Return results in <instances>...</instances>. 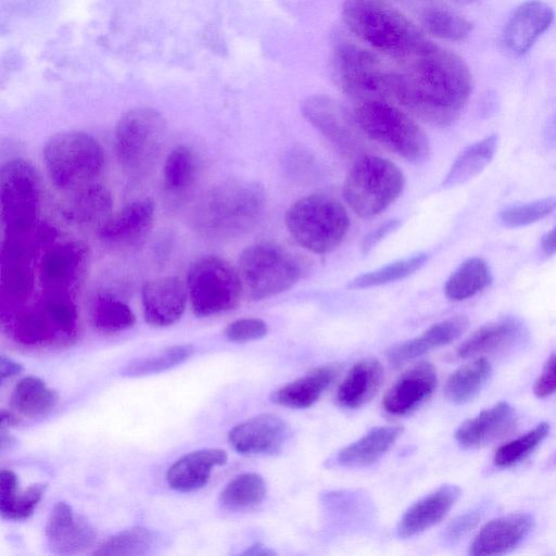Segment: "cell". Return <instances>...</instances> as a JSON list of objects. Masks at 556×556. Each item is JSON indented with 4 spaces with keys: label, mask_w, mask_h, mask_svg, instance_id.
Listing matches in <instances>:
<instances>
[{
    "label": "cell",
    "mask_w": 556,
    "mask_h": 556,
    "mask_svg": "<svg viewBox=\"0 0 556 556\" xmlns=\"http://www.w3.org/2000/svg\"><path fill=\"white\" fill-rule=\"evenodd\" d=\"M395 65L394 103L433 126L457 121L472 90L469 67L459 55L434 43Z\"/></svg>",
    "instance_id": "6da1fadb"
},
{
    "label": "cell",
    "mask_w": 556,
    "mask_h": 556,
    "mask_svg": "<svg viewBox=\"0 0 556 556\" xmlns=\"http://www.w3.org/2000/svg\"><path fill=\"white\" fill-rule=\"evenodd\" d=\"M342 16L354 35L395 61L408 60L434 46L424 29L386 0H344Z\"/></svg>",
    "instance_id": "7a4b0ae2"
},
{
    "label": "cell",
    "mask_w": 556,
    "mask_h": 556,
    "mask_svg": "<svg viewBox=\"0 0 556 556\" xmlns=\"http://www.w3.org/2000/svg\"><path fill=\"white\" fill-rule=\"evenodd\" d=\"M266 205L263 187L254 181L231 179L213 187L195 212L200 231L215 239H231L252 230Z\"/></svg>",
    "instance_id": "3957f363"
},
{
    "label": "cell",
    "mask_w": 556,
    "mask_h": 556,
    "mask_svg": "<svg viewBox=\"0 0 556 556\" xmlns=\"http://www.w3.org/2000/svg\"><path fill=\"white\" fill-rule=\"evenodd\" d=\"M381 55L354 43L337 46L330 61L334 83L361 103H394L395 65Z\"/></svg>",
    "instance_id": "277c9868"
},
{
    "label": "cell",
    "mask_w": 556,
    "mask_h": 556,
    "mask_svg": "<svg viewBox=\"0 0 556 556\" xmlns=\"http://www.w3.org/2000/svg\"><path fill=\"white\" fill-rule=\"evenodd\" d=\"M285 223L293 239L316 254L333 251L350 227L344 206L337 199L319 193L296 200L286 212Z\"/></svg>",
    "instance_id": "5b68a950"
},
{
    "label": "cell",
    "mask_w": 556,
    "mask_h": 556,
    "mask_svg": "<svg viewBox=\"0 0 556 556\" xmlns=\"http://www.w3.org/2000/svg\"><path fill=\"white\" fill-rule=\"evenodd\" d=\"M43 161L52 184L60 190L73 191L93 182L102 170L104 153L91 135L71 130L48 140Z\"/></svg>",
    "instance_id": "8992f818"
},
{
    "label": "cell",
    "mask_w": 556,
    "mask_h": 556,
    "mask_svg": "<svg viewBox=\"0 0 556 556\" xmlns=\"http://www.w3.org/2000/svg\"><path fill=\"white\" fill-rule=\"evenodd\" d=\"M362 132L410 163L424 162L429 140L419 125L389 102H365L354 110Z\"/></svg>",
    "instance_id": "52a82bcc"
},
{
    "label": "cell",
    "mask_w": 556,
    "mask_h": 556,
    "mask_svg": "<svg viewBox=\"0 0 556 556\" xmlns=\"http://www.w3.org/2000/svg\"><path fill=\"white\" fill-rule=\"evenodd\" d=\"M404 175L391 161L363 155L350 168L343 197L359 217H372L384 211L402 192Z\"/></svg>",
    "instance_id": "ba28073f"
},
{
    "label": "cell",
    "mask_w": 556,
    "mask_h": 556,
    "mask_svg": "<svg viewBox=\"0 0 556 556\" xmlns=\"http://www.w3.org/2000/svg\"><path fill=\"white\" fill-rule=\"evenodd\" d=\"M302 271V264L296 256L274 242L248 247L238 261L242 289L254 301L290 289L301 278Z\"/></svg>",
    "instance_id": "9c48e42d"
},
{
    "label": "cell",
    "mask_w": 556,
    "mask_h": 556,
    "mask_svg": "<svg viewBox=\"0 0 556 556\" xmlns=\"http://www.w3.org/2000/svg\"><path fill=\"white\" fill-rule=\"evenodd\" d=\"M187 286L192 311L199 317L231 309L237 305L242 290L238 271L214 255L200 257L191 264Z\"/></svg>",
    "instance_id": "30bf717a"
},
{
    "label": "cell",
    "mask_w": 556,
    "mask_h": 556,
    "mask_svg": "<svg viewBox=\"0 0 556 556\" xmlns=\"http://www.w3.org/2000/svg\"><path fill=\"white\" fill-rule=\"evenodd\" d=\"M1 219L5 231L33 226L41 199L40 177L23 159L2 165L0 172Z\"/></svg>",
    "instance_id": "8fae6325"
},
{
    "label": "cell",
    "mask_w": 556,
    "mask_h": 556,
    "mask_svg": "<svg viewBox=\"0 0 556 556\" xmlns=\"http://www.w3.org/2000/svg\"><path fill=\"white\" fill-rule=\"evenodd\" d=\"M165 119L154 109L136 108L125 113L115 129L118 161L129 170H140L156 155L164 135Z\"/></svg>",
    "instance_id": "7c38bea8"
},
{
    "label": "cell",
    "mask_w": 556,
    "mask_h": 556,
    "mask_svg": "<svg viewBox=\"0 0 556 556\" xmlns=\"http://www.w3.org/2000/svg\"><path fill=\"white\" fill-rule=\"evenodd\" d=\"M301 112L323 136L346 155H357L363 148L364 134L354 112L340 101L324 94L306 98Z\"/></svg>",
    "instance_id": "4fadbf2b"
},
{
    "label": "cell",
    "mask_w": 556,
    "mask_h": 556,
    "mask_svg": "<svg viewBox=\"0 0 556 556\" xmlns=\"http://www.w3.org/2000/svg\"><path fill=\"white\" fill-rule=\"evenodd\" d=\"M25 324L40 343L71 339L77 329L78 315L71 294L46 293L23 309Z\"/></svg>",
    "instance_id": "5bb4252c"
},
{
    "label": "cell",
    "mask_w": 556,
    "mask_h": 556,
    "mask_svg": "<svg viewBox=\"0 0 556 556\" xmlns=\"http://www.w3.org/2000/svg\"><path fill=\"white\" fill-rule=\"evenodd\" d=\"M87 247L65 242L49 248L39 265V280L46 293L71 294L81 280L88 261Z\"/></svg>",
    "instance_id": "9a60e30c"
},
{
    "label": "cell",
    "mask_w": 556,
    "mask_h": 556,
    "mask_svg": "<svg viewBox=\"0 0 556 556\" xmlns=\"http://www.w3.org/2000/svg\"><path fill=\"white\" fill-rule=\"evenodd\" d=\"M288 432V424L280 416L265 413L235 426L228 440L239 454L274 455L287 441Z\"/></svg>",
    "instance_id": "2e32d148"
},
{
    "label": "cell",
    "mask_w": 556,
    "mask_h": 556,
    "mask_svg": "<svg viewBox=\"0 0 556 556\" xmlns=\"http://www.w3.org/2000/svg\"><path fill=\"white\" fill-rule=\"evenodd\" d=\"M50 551L59 555L81 553L90 547L96 538L94 528L83 517L75 515L66 502H56L45 528Z\"/></svg>",
    "instance_id": "e0dca14e"
},
{
    "label": "cell",
    "mask_w": 556,
    "mask_h": 556,
    "mask_svg": "<svg viewBox=\"0 0 556 556\" xmlns=\"http://www.w3.org/2000/svg\"><path fill=\"white\" fill-rule=\"evenodd\" d=\"M437 381V370L431 363H417L387 391L382 400L384 410L394 416L410 414L432 395Z\"/></svg>",
    "instance_id": "ac0fdd59"
},
{
    "label": "cell",
    "mask_w": 556,
    "mask_h": 556,
    "mask_svg": "<svg viewBox=\"0 0 556 556\" xmlns=\"http://www.w3.org/2000/svg\"><path fill=\"white\" fill-rule=\"evenodd\" d=\"M534 528V518L527 513H513L488 521L473 539L469 554L502 555L517 547Z\"/></svg>",
    "instance_id": "d6986e66"
},
{
    "label": "cell",
    "mask_w": 556,
    "mask_h": 556,
    "mask_svg": "<svg viewBox=\"0 0 556 556\" xmlns=\"http://www.w3.org/2000/svg\"><path fill=\"white\" fill-rule=\"evenodd\" d=\"M144 320L154 327L177 323L186 308L187 291L174 276L147 281L141 292Z\"/></svg>",
    "instance_id": "ffe728a7"
},
{
    "label": "cell",
    "mask_w": 556,
    "mask_h": 556,
    "mask_svg": "<svg viewBox=\"0 0 556 556\" xmlns=\"http://www.w3.org/2000/svg\"><path fill=\"white\" fill-rule=\"evenodd\" d=\"M516 425V410L509 403L501 401L465 420L456 429L454 438L464 448H479L504 438Z\"/></svg>",
    "instance_id": "44dd1931"
},
{
    "label": "cell",
    "mask_w": 556,
    "mask_h": 556,
    "mask_svg": "<svg viewBox=\"0 0 556 556\" xmlns=\"http://www.w3.org/2000/svg\"><path fill=\"white\" fill-rule=\"evenodd\" d=\"M554 21V11L545 2L531 0L521 3L508 18L503 40L514 55L525 54L547 30Z\"/></svg>",
    "instance_id": "7402d4cb"
},
{
    "label": "cell",
    "mask_w": 556,
    "mask_h": 556,
    "mask_svg": "<svg viewBox=\"0 0 556 556\" xmlns=\"http://www.w3.org/2000/svg\"><path fill=\"white\" fill-rule=\"evenodd\" d=\"M455 484H444L410 505L402 515L396 532L401 539L418 535L438 525L450 513L460 496Z\"/></svg>",
    "instance_id": "603a6c76"
},
{
    "label": "cell",
    "mask_w": 556,
    "mask_h": 556,
    "mask_svg": "<svg viewBox=\"0 0 556 556\" xmlns=\"http://www.w3.org/2000/svg\"><path fill=\"white\" fill-rule=\"evenodd\" d=\"M154 203L150 199L135 200L125 205L100 227V239L112 247H127L143 238L151 228Z\"/></svg>",
    "instance_id": "cb8c5ba5"
},
{
    "label": "cell",
    "mask_w": 556,
    "mask_h": 556,
    "mask_svg": "<svg viewBox=\"0 0 556 556\" xmlns=\"http://www.w3.org/2000/svg\"><path fill=\"white\" fill-rule=\"evenodd\" d=\"M227 453L217 447L190 452L167 470L166 481L170 489L191 492L203 488L210 480L213 468L227 463Z\"/></svg>",
    "instance_id": "d4e9b609"
},
{
    "label": "cell",
    "mask_w": 556,
    "mask_h": 556,
    "mask_svg": "<svg viewBox=\"0 0 556 556\" xmlns=\"http://www.w3.org/2000/svg\"><path fill=\"white\" fill-rule=\"evenodd\" d=\"M469 320L456 315L433 324L420 336L401 342L389 350V362L401 366L429 351L447 345L459 338L468 328Z\"/></svg>",
    "instance_id": "484cf974"
},
{
    "label": "cell",
    "mask_w": 556,
    "mask_h": 556,
    "mask_svg": "<svg viewBox=\"0 0 556 556\" xmlns=\"http://www.w3.org/2000/svg\"><path fill=\"white\" fill-rule=\"evenodd\" d=\"M525 333L526 329L520 320L505 317L481 326L457 348L456 353L460 358H469L500 352L516 345Z\"/></svg>",
    "instance_id": "4316f807"
},
{
    "label": "cell",
    "mask_w": 556,
    "mask_h": 556,
    "mask_svg": "<svg viewBox=\"0 0 556 556\" xmlns=\"http://www.w3.org/2000/svg\"><path fill=\"white\" fill-rule=\"evenodd\" d=\"M383 381V367L375 358L354 364L340 383L336 402L344 408L356 409L368 403Z\"/></svg>",
    "instance_id": "83f0119b"
},
{
    "label": "cell",
    "mask_w": 556,
    "mask_h": 556,
    "mask_svg": "<svg viewBox=\"0 0 556 556\" xmlns=\"http://www.w3.org/2000/svg\"><path fill=\"white\" fill-rule=\"evenodd\" d=\"M63 204L64 217L78 226H102L112 213L113 200L102 185L91 182L71 191Z\"/></svg>",
    "instance_id": "f1b7e54d"
},
{
    "label": "cell",
    "mask_w": 556,
    "mask_h": 556,
    "mask_svg": "<svg viewBox=\"0 0 556 556\" xmlns=\"http://www.w3.org/2000/svg\"><path fill=\"white\" fill-rule=\"evenodd\" d=\"M402 432L403 428L400 426L375 427L341 448L337 454V463L348 468L370 466L389 451Z\"/></svg>",
    "instance_id": "f546056e"
},
{
    "label": "cell",
    "mask_w": 556,
    "mask_h": 556,
    "mask_svg": "<svg viewBox=\"0 0 556 556\" xmlns=\"http://www.w3.org/2000/svg\"><path fill=\"white\" fill-rule=\"evenodd\" d=\"M337 372V367L331 365L315 368L277 389L271 393L270 401L290 408H307L320 397Z\"/></svg>",
    "instance_id": "4dcf8cb0"
},
{
    "label": "cell",
    "mask_w": 556,
    "mask_h": 556,
    "mask_svg": "<svg viewBox=\"0 0 556 556\" xmlns=\"http://www.w3.org/2000/svg\"><path fill=\"white\" fill-rule=\"evenodd\" d=\"M498 144L496 135L485 137L467 147L455 159L442 186L452 188L479 175L492 161Z\"/></svg>",
    "instance_id": "1f68e13d"
},
{
    "label": "cell",
    "mask_w": 556,
    "mask_h": 556,
    "mask_svg": "<svg viewBox=\"0 0 556 556\" xmlns=\"http://www.w3.org/2000/svg\"><path fill=\"white\" fill-rule=\"evenodd\" d=\"M58 393L36 376L22 378L11 393V405L27 417H39L50 413L58 403Z\"/></svg>",
    "instance_id": "d6a6232c"
},
{
    "label": "cell",
    "mask_w": 556,
    "mask_h": 556,
    "mask_svg": "<svg viewBox=\"0 0 556 556\" xmlns=\"http://www.w3.org/2000/svg\"><path fill=\"white\" fill-rule=\"evenodd\" d=\"M492 280L488 263L481 257H470L447 278L444 293L452 301H464L489 287Z\"/></svg>",
    "instance_id": "836d02e7"
},
{
    "label": "cell",
    "mask_w": 556,
    "mask_h": 556,
    "mask_svg": "<svg viewBox=\"0 0 556 556\" xmlns=\"http://www.w3.org/2000/svg\"><path fill=\"white\" fill-rule=\"evenodd\" d=\"M492 374L491 363L479 357L455 370L446 380L444 395L454 404L471 401L484 387Z\"/></svg>",
    "instance_id": "e575fe53"
},
{
    "label": "cell",
    "mask_w": 556,
    "mask_h": 556,
    "mask_svg": "<svg viewBox=\"0 0 556 556\" xmlns=\"http://www.w3.org/2000/svg\"><path fill=\"white\" fill-rule=\"evenodd\" d=\"M267 486L256 472H244L233 477L219 494L220 505L236 513L250 511L262 504Z\"/></svg>",
    "instance_id": "d590c367"
},
{
    "label": "cell",
    "mask_w": 556,
    "mask_h": 556,
    "mask_svg": "<svg viewBox=\"0 0 556 556\" xmlns=\"http://www.w3.org/2000/svg\"><path fill=\"white\" fill-rule=\"evenodd\" d=\"M92 326L103 333H116L131 328L136 316L122 300L108 294H97L90 305Z\"/></svg>",
    "instance_id": "8d00e7d4"
},
{
    "label": "cell",
    "mask_w": 556,
    "mask_h": 556,
    "mask_svg": "<svg viewBox=\"0 0 556 556\" xmlns=\"http://www.w3.org/2000/svg\"><path fill=\"white\" fill-rule=\"evenodd\" d=\"M418 17L427 34L448 41H462L472 30V24L468 20L434 3L426 7Z\"/></svg>",
    "instance_id": "74e56055"
},
{
    "label": "cell",
    "mask_w": 556,
    "mask_h": 556,
    "mask_svg": "<svg viewBox=\"0 0 556 556\" xmlns=\"http://www.w3.org/2000/svg\"><path fill=\"white\" fill-rule=\"evenodd\" d=\"M198 159L191 148L178 146L167 156L163 167L164 187L168 192L180 193L194 181Z\"/></svg>",
    "instance_id": "f35d334b"
},
{
    "label": "cell",
    "mask_w": 556,
    "mask_h": 556,
    "mask_svg": "<svg viewBox=\"0 0 556 556\" xmlns=\"http://www.w3.org/2000/svg\"><path fill=\"white\" fill-rule=\"evenodd\" d=\"M193 353L191 344H178L166 348L154 355L136 358L122 370L125 377H144L169 370L186 362Z\"/></svg>",
    "instance_id": "ab89813d"
},
{
    "label": "cell",
    "mask_w": 556,
    "mask_h": 556,
    "mask_svg": "<svg viewBox=\"0 0 556 556\" xmlns=\"http://www.w3.org/2000/svg\"><path fill=\"white\" fill-rule=\"evenodd\" d=\"M427 261L428 254L421 252L357 276L349 282L348 287L350 289H365L397 281L416 273Z\"/></svg>",
    "instance_id": "60d3db41"
},
{
    "label": "cell",
    "mask_w": 556,
    "mask_h": 556,
    "mask_svg": "<svg viewBox=\"0 0 556 556\" xmlns=\"http://www.w3.org/2000/svg\"><path fill=\"white\" fill-rule=\"evenodd\" d=\"M153 533L141 526L123 530L104 541L94 555L101 556H137L147 554L153 546Z\"/></svg>",
    "instance_id": "b9f144b4"
},
{
    "label": "cell",
    "mask_w": 556,
    "mask_h": 556,
    "mask_svg": "<svg viewBox=\"0 0 556 556\" xmlns=\"http://www.w3.org/2000/svg\"><path fill=\"white\" fill-rule=\"evenodd\" d=\"M549 430V424L543 421L520 437L501 445L494 454V465L500 468H508L522 462L548 435Z\"/></svg>",
    "instance_id": "7bdbcfd3"
},
{
    "label": "cell",
    "mask_w": 556,
    "mask_h": 556,
    "mask_svg": "<svg viewBox=\"0 0 556 556\" xmlns=\"http://www.w3.org/2000/svg\"><path fill=\"white\" fill-rule=\"evenodd\" d=\"M556 208V198L548 197L529 203L507 206L500 213V222L508 228H518L536 223Z\"/></svg>",
    "instance_id": "ee69618b"
},
{
    "label": "cell",
    "mask_w": 556,
    "mask_h": 556,
    "mask_svg": "<svg viewBox=\"0 0 556 556\" xmlns=\"http://www.w3.org/2000/svg\"><path fill=\"white\" fill-rule=\"evenodd\" d=\"M267 331V324L263 319L248 317L230 323L226 327L224 334L230 342L245 343L264 338Z\"/></svg>",
    "instance_id": "f6af8a7d"
},
{
    "label": "cell",
    "mask_w": 556,
    "mask_h": 556,
    "mask_svg": "<svg viewBox=\"0 0 556 556\" xmlns=\"http://www.w3.org/2000/svg\"><path fill=\"white\" fill-rule=\"evenodd\" d=\"M46 489V483L30 484L26 491L17 494L13 504L2 518L17 521L29 518L45 494Z\"/></svg>",
    "instance_id": "bcb514c9"
},
{
    "label": "cell",
    "mask_w": 556,
    "mask_h": 556,
    "mask_svg": "<svg viewBox=\"0 0 556 556\" xmlns=\"http://www.w3.org/2000/svg\"><path fill=\"white\" fill-rule=\"evenodd\" d=\"M483 507H477L454 518L445 529L444 540L448 544H455L480 522L483 516Z\"/></svg>",
    "instance_id": "7dc6e473"
},
{
    "label": "cell",
    "mask_w": 556,
    "mask_h": 556,
    "mask_svg": "<svg viewBox=\"0 0 556 556\" xmlns=\"http://www.w3.org/2000/svg\"><path fill=\"white\" fill-rule=\"evenodd\" d=\"M533 393L545 399L556 393V351L545 361L541 374L533 383Z\"/></svg>",
    "instance_id": "c3c4849f"
},
{
    "label": "cell",
    "mask_w": 556,
    "mask_h": 556,
    "mask_svg": "<svg viewBox=\"0 0 556 556\" xmlns=\"http://www.w3.org/2000/svg\"><path fill=\"white\" fill-rule=\"evenodd\" d=\"M0 513L3 516L20 493L18 479L12 470L2 469L0 472Z\"/></svg>",
    "instance_id": "681fc988"
},
{
    "label": "cell",
    "mask_w": 556,
    "mask_h": 556,
    "mask_svg": "<svg viewBox=\"0 0 556 556\" xmlns=\"http://www.w3.org/2000/svg\"><path fill=\"white\" fill-rule=\"evenodd\" d=\"M401 225L399 219H390L372 231L368 232L362 242L361 250L363 255H367L370 251L388 235L396 230Z\"/></svg>",
    "instance_id": "f907efd6"
},
{
    "label": "cell",
    "mask_w": 556,
    "mask_h": 556,
    "mask_svg": "<svg viewBox=\"0 0 556 556\" xmlns=\"http://www.w3.org/2000/svg\"><path fill=\"white\" fill-rule=\"evenodd\" d=\"M23 367L20 363L15 362L14 359L1 355L0 357V377L1 381H4L8 378L17 376L22 372Z\"/></svg>",
    "instance_id": "816d5d0a"
},
{
    "label": "cell",
    "mask_w": 556,
    "mask_h": 556,
    "mask_svg": "<svg viewBox=\"0 0 556 556\" xmlns=\"http://www.w3.org/2000/svg\"><path fill=\"white\" fill-rule=\"evenodd\" d=\"M541 249L546 255L556 253V225L543 236Z\"/></svg>",
    "instance_id": "f5cc1de1"
},
{
    "label": "cell",
    "mask_w": 556,
    "mask_h": 556,
    "mask_svg": "<svg viewBox=\"0 0 556 556\" xmlns=\"http://www.w3.org/2000/svg\"><path fill=\"white\" fill-rule=\"evenodd\" d=\"M21 422V418L13 414L12 412L5 409L1 410V427L10 429L20 426Z\"/></svg>",
    "instance_id": "db71d44e"
},
{
    "label": "cell",
    "mask_w": 556,
    "mask_h": 556,
    "mask_svg": "<svg viewBox=\"0 0 556 556\" xmlns=\"http://www.w3.org/2000/svg\"><path fill=\"white\" fill-rule=\"evenodd\" d=\"M17 443L16 439L9 433V429L0 427V448L10 450Z\"/></svg>",
    "instance_id": "11a10c76"
},
{
    "label": "cell",
    "mask_w": 556,
    "mask_h": 556,
    "mask_svg": "<svg viewBox=\"0 0 556 556\" xmlns=\"http://www.w3.org/2000/svg\"><path fill=\"white\" fill-rule=\"evenodd\" d=\"M275 552L260 543H256L252 546H250L248 549H245L242 555H252V556H267V555H274Z\"/></svg>",
    "instance_id": "9f6ffc18"
},
{
    "label": "cell",
    "mask_w": 556,
    "mask_h": 556,
    "mask_svg": "<svg viewBox=\"0 0 556 556\" xmlns=\"http://www.w3.org/2000/svg\"><path fill=\"white\" fill-rule=\"evenodd\" d=\"M547 136L551 140L556 141V113L549 123Z\"/></svg>",
    "instance_id": "6f0895ef"
},
{
    "label": "cell",
    "mask_w": 556,
    "mask_h": 556,
    "mask_svg": "<svg viewBox=\"0 0 556 556\" xmlns=\"http://www.w3.org/2000/svg\"><path fill=\"white\" fill-rule=\"evenodd\" d=\"M549 465L552 467H556V452L552 455V457L549 458Z\"/></svg>",
    "instance_id": "680465c9"
}]
</instances>
